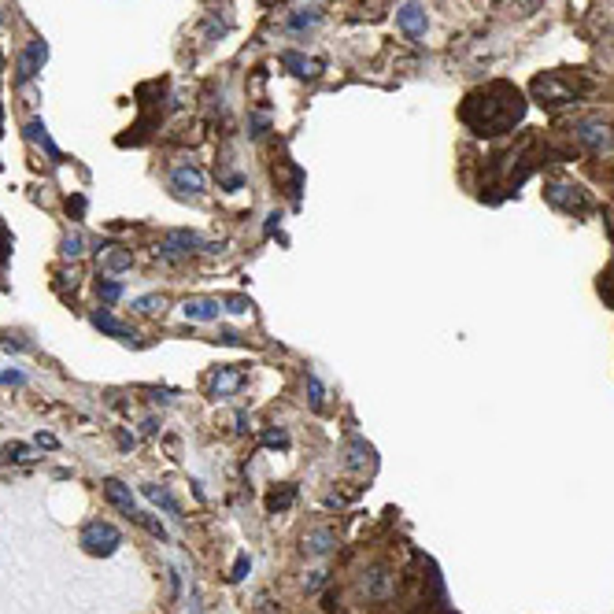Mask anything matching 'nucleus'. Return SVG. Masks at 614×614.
I'll return each mask as SVG.
<instances>
[{"label": "nucleus", "mask_w": 614, "mask_h": 614, "mask_svg": "<svg viewBox=\"0 0 614 614\" xmlns=\"http://www.w3.org/2000/svg\"><path fill=\"white\" fill-rule=\"evenodd\" d=\"M396 26L407 33V37H422L425 26H430V18H425V8L418 0H407V4L396 11Z\"/></svg>", "instance_id": "obj_4"}, {"label": "nucleus", "mask_w": 614, "mask_h": 614, "mask_svg": "<svg viewBox=\"0 0 614 614\" xmlns=\"http://www.w3.org/2000/svg\"><path fill=\"white\" fill-rule=\"evenodd\" d=\"M100 252V274L104 277H115L122 270H129V263H134V255H129V248H97Z\"/></svg>", "instance_id": "obj_10"}, {"label": "nucleus", "mask_w": 614, "mask_h": 614, "mask_svg": "<svg viewBox=\"0 0 614 614\" xmlns=\"http://www.w3.org/2000/svg\"><path fill=\"white\" fill-rule=\"evenodd\" d=\"M134 522H137V526H144L148 533L156 536V541H166V529H163V522H156V518L148 514V511H134Z\"/></svg>", "instance_id": "obj_21"}, {"label": "nucleus", "mask_w": 614, "mask_h": 614, "mask_svg": "<svg viewBox=\"0 0 614 614\" xmlns=\"http://www.w3.org/2000/svg\"><path fill=\"white\" fill-rule=\"evenodd\" d=\"M97 296L104 304H115L122 296V282H119V277H97Z\"/></svg>", "instance_id": "obj_18"}, {"label": "nucleus", "mask_w": 614, "mask_h": 614, "mask_svg": "<svg viewBox=\"0 0 614 614\" xmlns=\"http://www.w3.org/2000/svg\"><path fill=\"white\" fill-rule=\"evenodd\" d=\"M322 585H326V570H314L311 578H307V592H319Z\"/></svg>", "instance_id": "obj_29"}, {"label": "nucleus", "mask_w": 614, "mask_h": 614, "mask_svg": "<svg viewBox=\"0 0 614 614\" xmlns=\"http://www.w3.org/2000/svg\"><path fill=\"white\" fill-rule=\"evenodd\" d=\"M37 444H41V448H55V437L52 433H37Z\"/></svg>", "instance_id": "obj_34"}, {"label": "nucleus", "mask_w": 614, "mask_h": 614, "mask_svg": "<svg viewBox=\"0 0 614 614\" xmlns=\"http://www.w3.org/2000/svg\"><path fill=\"white\" fill-rule=\"evenodd\" d=\"M240 385H245V370L218 366V370H211V378H208V396L211 400H226V396L237 393Z\"/></svg>", "instance_id": "obj_2"}, {"label": "nucleus", "mask_w": 614, "mask_h": 614, "mask_svg": "<svg viewBox=\"0 0 614 614\" xmlns=\"http://www.w3.org/2000/svg\"><path fill=\"white\" fill-rule=\"evenodd\" d=\"M282 63H285V67H296L292 74H300V78H314V74H319V63H314V60H304V55H296V52H285Z\"/></svg>", "instance_id": "obj_17"}, {"label": "nucleus", "mask_w": 614, "mask_h": 614, "mask_svg": "<svg viewBox=\"0 0 614 614\" xmlns=\"http://www.w3.org/2000/svg\"><path fill=\"white\" fill-rule=\"evenodd\" d=\"M248 134H252V137H263V134H267V119H263V115H255V119H252V129H248Z\"/></svg>", "instance_id": "obj_31"}, {"label": "nucleus", "mask_w": 614, "mask_h": 614, "mask_svg": "<svg viewBox=\"0 0 614 614\" xmlns=\"http://www.w3.org/2000/svg\"><path fill=\"white\" fill-rule=\"evenodd\" d=\"M292 499H296V489H292V485H285L282 492H270V496H267V507H270V511H285V507L292 504Z\"/></svg>", "instance_id": "obj_23"}, {"label": "nucleus", "mask_w": 614, "mask_h": 614, "mask_svg": "<svg viewBox=\"0 0 614 614\" xmlns=\"http://www.w3.org/2000/svg\"><path fill=\"white\" fill-rule=\"evenodd\" d=\"M104 496H107V504H111V507H119L122 514L134 518L137 499H134V492H129V485H122L119 477H107V481H104Z\"/></svg>", "instance_id": "obj_7"}, {"label": "nucleus", "mask_w": 614, "mask_h": 614, "mask_svg": "<svg viewBox=\"0 0 614 614\" xmlns=\"http://www.w3.org/2000/svg\"><path fill=\"white\" fill-rule=\"evenodd\" d=\"M134 307H137L141 314H152L156 307H163V296H141V300H137Z\"/></svg>", "instance_id": "obj_26"}, {"label": "nucleus", "mask_w": 614, "mask_h": 614, "mask_svg": "<svg viewBox=\"0 0 614 614\" xmlns=\"http://www.w3.org/2000/svg\"><path fill=\"white\" fill-rule=\"evenodd\" d=\"M156 430H159V422H156V418H144V433H148V437H152Z\"/></svg>", "instance_id": "obj_36"}, {"label": "nucleus", "mask_w": 614, "mask_h": 614, "mask_svg": "<svg viewBox=\"0 0 614 614\" xmlns=\"http://www.w3.org/2000/svg\"><path fill=\"white\" fill-rule=\"evenodd\" d=\"M181 314H185V319H193V322H215L222 314V304L218 300H185Z\"/></svg>", "instance_id": "obj_11"}, {"label": "nucleus", "mask_w": 614, "mask_h": 614, "mask_svg": "<svg viewBox=\"0 0 614 614\" xmlns=\"http://www.w3.org/2000/svg\"><path fill=\"white\" fill-rule=\"evenodd\" d=\"M23 459H30L26 444H8V448H4V462H23Z\"/></svg>", "instance_id": "obj_24"}, {"label": "nucleus", "mask_w": 614, "mask_h": 614, "mask_svg": "<svg viewBox=\"0 0 614 614\" xmlns=\"http://www.w3.org/2000/svg\"><path fill=\"white\" fill-rule=\"evenodd\" d=\"M82 252H85L82 233H67V237H63V245H60V255H63V259H78Z\"/></svg>", "instance_id": "obj_22"}, {"label": "nucleus", "mask_w": 614, "mask_h": 614, "mask_svg": "<svg viewBox=\"0 0 614 614\" xmlns=\"http://www.w3.org/2000/svg\"><path fill=\"white\" fill-rule=\"evenodd\" d=\"M344 462H348L351 470H363L366 462H370V448H366L363 440H351V444H348V459H344Z\"/></svg>", "instance_id": "obj_19"}, {"label": "nucleus", "mask_w": 614, "mask_h": 614, "mask_svg": "<svg viewBox=\"0 0 614 614\" xmlns=\"http://www.w3.org/2000/svg\"><path fill=\"white\" fill-rule=\"evenodd\" d=\"M248 566H252V559H248L245 551H240V555H237V563H233V573H230V581H245Z\"/></svg>", "instance_id": "obj_25"}, {"label": "nucleus", "mask_w": 614, "mask_h": 614, "mask_svg": "<svg viewBox=\"0 0 614 614\" xmlns=\"http://www.w3.org/2000/svg\"><path fill=\"white\" fill-rule=\"evenodd\" d=\"M0 23H4V15H0Z\"/></svg>", "instance_id": "obj_37"}, {"label": "nucleus", "mask_w": 614, "mask_h": 614, "mask_svg": "<svg viewBox=\"0 0 614 614\" xmlns=\"http://www.w3.org/2000/svg\"><path fill=\"white\" fill-rule=\"evenodd\" d=\"M171 185H174V193L181 196H200L203 193V171L193 163H181L171 171Z\"/></svg>", "instance_id": "obj_3"}, {"label": "nucleus", "mask_w": 614, "mask_h": 614, "mask_svg": "<svg viewBox=\"0 0 614 614\" xmlns=\"http://www.w3.org/2000/svg\"><path fill=\"white\" fill-rule=\"evenodd\" d=\"M92 326H97L100 333H107V337H122V341H129L134 333H129L115 314H107V311H92Z\"/></svg>", "instance_id": "obj_14"}, {"label": "nucleus", "mask_w": 614, "mask_h": 614, "mask_svg": "<svg viewBox=\"0 0 614 614\" xmlns=\"http://www.w3.org/2000/svg\"><path fill=\"white\" fill-rule=\"evenodd\" d=\"M304 381H307V400H311V407H314V411H322V403H326V388H322L319 374H307Z\"/></svg>", "instance_id": "obj_20"}, {"label": "nucleus", "mask_w": 614, "mask_h": 614, "mask_svg": "<svg viewBox=\"0 0 614 614\" xmlns=\"http://www.w3.org/2000/svg\"><path fill=\"white\" fill-rule=\"evenodd\" d=\"M141 492H144L148 499H152L156 507H163L166 514H174V518H181V507H178V499H174L171 492H166L163 485H141Z\"/></svg>", "instance_id": "obj_15"}, {"label": "nucleus", "mask_w": 614, "mask_h": 614, "mask_svg": "<svg viewBox=\"0 0 614 614\" xmlns=\"http://www.w3.org/2000/svg\"><path fill=\"white\" fill-rule=\"evenodd\" d=\"M263 440H267V448H289V437H285V430H270Z\"/></svg>", "instance_id": "obj_27"}, {"label": "nucleus", "mask_w": 614, "mask_h": 614, "mask_svg": "<svg viewBox=\"0 0 614 614\" xmlns=\"http://www.w3.org/2000/svg\"><path fill=\"white\" fill-rule=\"evenodd\" d=\"M252 304L245 300V296H230V300H226V311H233V314H245Z\"/></svg>", "instance_id": "obj_28"}, {"label": "nucleus", "mask_w": 614, "mask_h": 614, "mask_svg": "<svg viewBox=\"0 0 614 614\" xmlns=\"http://www.w3.org/2000/svg\"><path fill=\"white\" fill-rule=\"evenodd\" d=\"M82 551L85 555H100V559H107V555H115L119 544H122V533L111 526V522H100V518H92V522L82 526Z\"/></svg>", "instance_id": "obj_1"}, {"label": "nucleus", "mask_w": 614, "mask_h": 614, "mask_svg": "<svg viewBox=\"0 0 614 614\" xmlns=\"http://www.w3.org/2000/svg\"><path fill=\"white\" fill-rule=\"evenodd\" d=\"M333 548H337V533H333L329 526H319V529L304 533V555H311V559H322V555H329Z\"/></svg>", "instance_id": "obj_5"}, {"label": "nucleus", "mask_w": 614, "mask_h": 614, "mask_svg": "<svg viewBox=\"0 0 614 614\" xmlns=\"http://www.w3.org/2000/svg\"><path fill=\"white\" fill-rule=\"evenodd\" d=\"M134 444H137V440L129 437V433H119V448H126V452H129V448H134Z\"/></svg>", "instance_id": "obj_35"}, {"label": "nucleus", "mask_w": 614, "mask_h": 614, "mask_svg": "<svg viewBox=\"0 0 614 614\" xmlns=\"http://www.w3.org/2000/svg\"><path fill=\"white\" fill-rule=\"evenodd\" d=\"M218 337H222V344H240V337H237V333H233V329H222V333H218Z\"/></svg>", "instance_id": "obj_33"}, {"label": "nucleus", "mask_w": 614, "mask_h": 614, "mask_svg": "<svg viewBox=\"0 0 614 614\" xmlns=\"http://www.w3.org/2000/svg\"><path fill=\"white\" fill-rule=\"evenodd\" d=\"M548 200L563 211H581L585 208V196L578 189H570V185H548Z\"/></svg>", "instance_id": "obj_12"}, {"label": "nucleus", "mask_w": 614, "mask_h": 614, "mask_svg": "<svg viewBox=\"0 0 614 614\" xmlns=\"http://www.w3.org/2000/svg\"><path fill=\"white\" fill-rule=\"evenodd\" d=\"M277 222H282V215H277V211H270V215H267V226H263V230H267V233H274V230H277Z\"/></svg>", "instance_id": "obj_32"}, {"label": "nucleus", "mask_w": 614, "mask_h": 614, "mask_svg": "<svg viewBox=\"0 0 614 614\" xmlns=\"http://www.w3.org/2000/svg\"><path fill=\"white\" fill-rule=\"evenodd\" d=\"M322 23V11L319 8H304V11H296V15H289V30L296 33V30H307V26H319Z\"/></svg>", "instance_id": "obj_16"}, {"label": "nucleus", "mask_w": 614, "mask_h": 614, "mask_svg": "<svg viewBox=\"0 0 614 614\" xmlns=\"http://www.w3.org/2000/svg\"><path fill=\"white\" fill-rule=\"evenodd\" d=\"M0 381H4V385H23L26 378H23V370H4V374H0Z\"/></svg>", "instance_id": "obj_30"}, {"label": "nucleus", "mask_w": 614, "mask_h": 614, "mask_svg": "<svg viewBox=\"0 0 614 614\" xmlns=\"http://www.w3.org/2000/svg\"><path fill=\"white\" fill-rule=\"evenodd\" d=\"M363 592L370 600H385L388 592H393V573H388V566H370L363 573Z\"/></svg>", "instance_id": "obj_8"}, {"label": "nucleus", "mask_w": 614, "mask_h": 614, "mask_svg": "<svg viewBox=\"0 0 614 614\" xmlns=\"http://www.w3.org/2000/svg\"><path fill=\"white\" fill-rule=\"evenodd\" d=\"M45 55H48V48H45V41H33L23 55H18V74H15V82L18 85H26L30 78L37 70H41V63H45Z\"/></svg>", "instance_id": "obj_6"}, {"label": "nucleus", "mask_w": 614, "mask_h": 614, "mask_svg": "<svg viewBox=\"0 0 614 614\" xmlns=\"http://www.w3.org/2000/svg\"><path fill=\"white\" fill-rule=\"evenodd\" d=\"M573 129H578V141L585 148H592V152H603V148L610 144V134H607L603 122H578Z\"/></svg>", "instance_id": "obj_9"}, {"label": "nucleus", "mask_w": 614, "mask_h": 614, "mask_svg": "<svg viewBox=\"0 0 614 614\" xmlns=\"http://www.w3.org/2000/svg\"><path fill=\"white\" fill-rule=\"evenodd\" d=\"M26 137L41 144V148H45V152H48L55 163H63V152L52 144V137H48V129H45V122H41V119H30V122H26Z\"/></svg>", "instance_id": "obj_13"}]
</instances>
